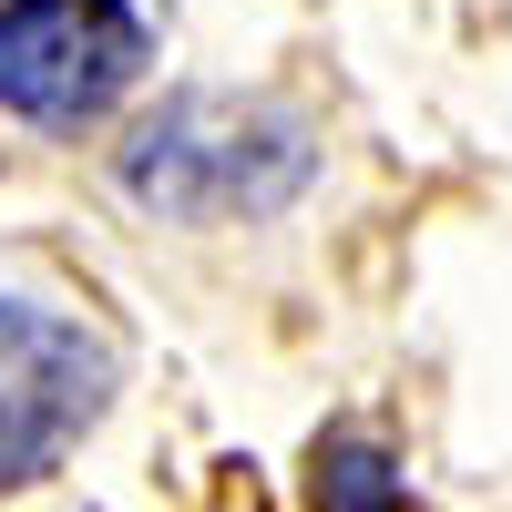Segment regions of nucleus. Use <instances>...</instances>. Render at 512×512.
Returning a JSON list of instances; mask_svg holds the SVG:
<instances>
[{
  "label": "nucleus",
  "mask_w": 512,
  "mask_h": 512,
  "mask_svg": "<svg viewBox=\"0 0 512 512\" xmlns=\"http://www.w3.org/2000/svg\"><path fill=\"white\" fill-rule=\"evenodd\" d=\"M113 390H123V349L93 318L62 297L0 287V492L62 472L113 410Z\"/></svg>",
  "instance_id": "1"
},
{
  "label": "nucleus",
  "mask_w": 512,
  "mask_h": 512,
  "mask_svg": "<svg viewBox=\"0 0 512 512\" xmlns=\"http://www.w3.org/2000/svg\"><path fill=\"white\" fill-rule=\"evenodd\" d=\"M297 164H308L297 134H267L226 103H185L123 154V185L164 216H236V205H277L297 185Z\"/></svg>",
  "instance_id": "3"
},
{
  "label": "nucleus",
  "mask_w": 512,
  "mask_h": 512,
  "mask_svg": "<svg viewBox=\"0 0 512 512\" xmlns=\"http://www.w3.org/2000/svg\"><path fill=\"white\" fill-rule=\"evenodd\" d=\"M144 72L134 0H0V113L31 134L103 123Z\"/></svg>",
  "instance_id": "2"
}]
</instances>
